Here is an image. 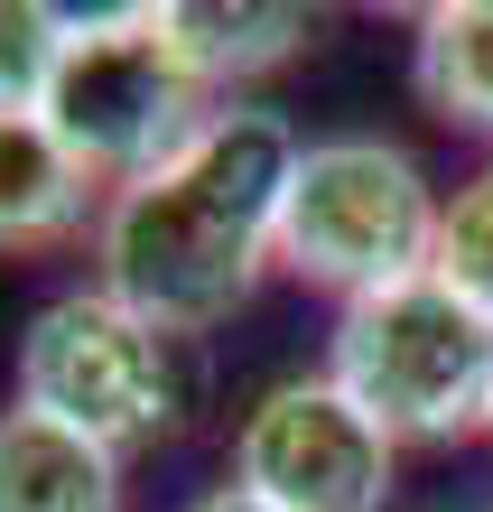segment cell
Instances as JSON below:
<instances>
[{
    "label": "cell",
    "mask_w": 493,
    "mask_h": 512,
    "mask_svg": "<svg viewBox=\"0 0 493 512\" xmlns=\"http://www.w3.org/2000/svg\"><path fill=\"white\" fill-rule=\"evenodd\" d=\"M428 270H438L456 298H475V308L493 317V159L447 196V215H438V261H428Z\"/></svg>",
    "instance_id": "12"
},
{
    "label": "cell",
    "mask_w": 493,
    "mask_h": 512,
    "mask_svg": "<svg viewBox=\"0 0 493 512\" xmlns=\"http://www.w3.org/2000/svg\"><path fill=\"white\" fill-rule=\"evenodd\" d=\"M103 224V177L47 131V112H0V252H56Z\"/></svg>",
    "instance_id": "7"
},
{
    "label": "cell",
    "mask_w": 493,
    "mask_h": 512,
    "mask_svg": "<svg viewBox=\"0 0 493 512\" xmlns=\"http://www.w3.org/2000/svg\"><path fill=\"white\" fill-rule=\"evenodd\" d=\"M326 373L391 447H456L493 419V317L438 270L335 308Z\"/></svg>",
    "instance_id": "2"
},
{
    "label": "cell",
    "mask_w": 493,
    "mask_h": 512,
    "mask_svg": "<svg viewBox=\"0 0 493 512\" xmlns=\"http://www.w3.org/2000/svg\"><path fill=\"white\" fill-rule=\"evenodd\" d=\"M484 438H493V419H484Z\"/></svg>",
    "instance_id": "14"
},
{
    "label": "cell",
    "mask_w": 493,
    "mask_h": 512,
    "mask_svg": "<svg viewBox=\"0 0 493 512\" xmlns=\"http://www.w3.org/2000/svg\"><path fill=\"white\" fill-rule=\"evenodd\" d=\"M75 47V10L0 0V112H47V84Z\"/></svg>",
    "instance_id": "11"
},
{
    "label": "cell",
    "mask_w": 493,
    "mask_h": 512,
    "mask_svg": "<svg viewBox=\"0 0 493 512\" xmlns=\"http://www.w3.org/2000/svg\"><path fill=\"white\" fill-rule=\"evenodd\" d=\"M159 28L214 103H233V84L317 47V10H289V0H159Z\"/></svg>",
    "instance_id": "8"
},
{
    "label": "cell",
    "mask_w": 493,
    "mask_h": 512,
    "mask_svg": "<svg viewBox=\"0 0 493 512\" xmlns=\"http://www.w3.org/2000/svg\"><path fill=\"white\" fill-rule=\"evenodd\" d=\"M410 94L447 131L493 140V0H438L410 38Z\"/></svg>",
    "instance_id": "10"
},
{
    "label": "cell",
    "mask_w": 493,
    "mask_h": 512,
    "mask_svg": "<svg viewBox=\"0 0 493 512\" xmlns=\"http://www.w3.org/2000/svg\"><path fill=\"white\" fill-rule=\"evenodd\" d=\"M0 512H121V457L66 419L0 410Z\"/></svg>",
    "instance_id": "9"
},
{
    "label": "cell",
    "mask_w": 493,
    "mask_h": 512,
    "mask_svg": "<svg viewBox=\"0 0 493 512\" xmlns=\"http://www.w3.org/2000/svg\"><path fill=\"white\" fill-rule=\"evenodd\" d=\"M205 122H214V94L168 47L159 0H140V10H75V47L47 84V131L103 187H131V177L168 168Z\"/></svg>",
    "instance_id": "4"
},
{
    "label": "cell",
    "mask_w": 493,
    "mask_h": 512,
    "mask_svg": "<svg viewBox=\"0 0 493 512\" xmlns=\"http://www.w3.org/2000/svg\"><path fill=\"white\" fill-rule=\"evenodd\" d=\"M400 447L354 410L335 373L270 382L233 429V485L270 512H382Z\"/></svg>",
    "instance_id": "6"
},
{
    "label": "cell",
    "mask_w": 493,
    "mask_h": 512,
    "mask_svg": "<svg viewBox=\"0 0 493 512\" xmlns=\"http://www.w3.org/2000/svg\"><path fill=\"white\" fill-rule=\"evenodd\" d=\"M187 512H270V503H252V494H242V485H214V494H196Z\"/></svg>",
    "instance_id": "13"
},
{
    "label": "cell",
    "mask_w": 493,
    "mask_h": 512,
    "mask_svg": "<svg viewBox=\"0 0 493 512\" xmlns=\"http://www.w3.org/2000/svg\"><path fill=\"white\" fill-rule=\"evenodd\" d=\"M298 131L270 103H214V122L177 149L168 168L131 177L103 196L94 224V289H112L131 317L159 336L196 345L252 298L270 233H280V196L298 168Z\"/></svg>",
    "instance_id": "1"
},
{
    "label": "cell",
    "mask_w": 493,
    "mask_h": 512,
    "mask_svg": "<svg viewBox=\"0 0 493 512\" xmlns=\"http://www.w3.org/2000/svg\"><path fill=\"white\" fill-rule=\"evenodd\" d=\"M19 401L84 429V438H103L121 457V447H149L187 419L196 364H187L177 336L131 317L112 289H66L19 336Z\"/></svg>",
    "instance_id": "5"
},
{
    "label": "cell",
    "mask_w": 493,
    "mask_h": 512,
    "mask_svg": "<svg viewBox=\"0 0 493 512\" xmlns=\"http://www.w3.org/2000/svg\"><path fill=\"white\" fill-rule=\"evenodd\" d=\"M438 215H447V196L428 187V168L400 140L335 131V140L298 149L270 261L298 270L307 289L373 298V289H400L438 261Z\"/></svg>",
    "instance_id": "3"
}]
</instances>
